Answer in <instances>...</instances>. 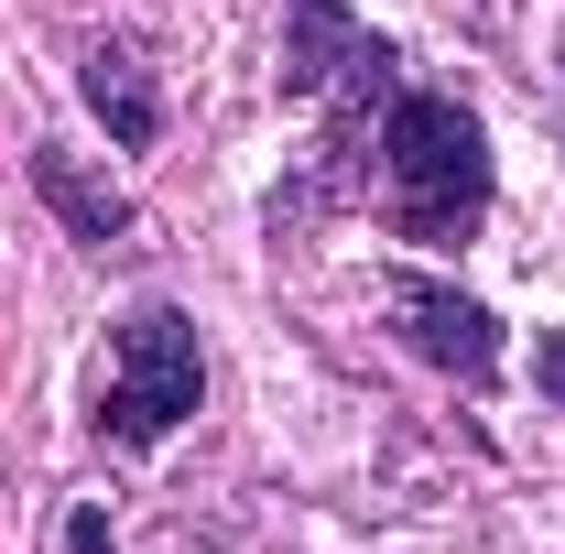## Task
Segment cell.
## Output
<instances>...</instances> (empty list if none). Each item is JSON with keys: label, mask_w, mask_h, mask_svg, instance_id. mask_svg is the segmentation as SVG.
<instances>
[{"label": "cell", "mask_w": 565, "mask_h": 554, "mask_svg": "<svg viewBox=\"0 0 565 554\" xmlns=\"http://www.w3.org/2000/svg\"><path fill=\"white\" fill-rule=\"evenodd\" d=\"M381 185H392V228L403 239H468L490 207V131L468 98L446 87H403L381 120Z\"/></svg>", "instance_id": "6da1fadb"}, {"label": "cell", "mask_w": 565, "mask_h": 554, "mask_svg": "<svg viewBox=\"0 0 565 554\" xmlns=\"http://www.w3.org/2000/svg\"><path fill=\"white\" fill-rule=\"evenodd\" d=\"M282 98H305V109H327V152L349 163L359 141L392 120V44L349 22L338 0H294V44H282Z\"/></svg>", "instance_id": "7a4b0ae2"}, {"label": "cell", "mask_w": 565, "mask_h": 554, "mask_svg": "<svg viewBox=\"0 0 565 554\" xmlns=\"http://www.w3.org/2000/svg\"><path fill=\"white\" fill-rule=\"evenodd\" d=\"M196 403H207L196 316H185V305H141V316H120L109 370H98V424H109V446H163Z\"/></svg>", "instance_id": "3957f363"}, {"label": "cell", "mask_w": 565, "mask_h": 554, "mask_svg": "<svg viewBox=\"0 0 565 554\" xmlns=\"http://www.w3.org/2000/svg\"><path fill=\"white\" fill-rule=\"evenodd\" d=\"M392 316H403V338L435 370H457V381H490L500 370V327H490L479 294H457V283H435V273H392Z\"/></svg>", "instance_id": "277c9868"}, {"label": "cell", "mask_w": 565, "mask_h": 554, "mask_svg": "<svg viewBox=\"0 0 565 554\" xmlns=\"http://www.w3.org/2000/svg\"><path fill=\"white\" fill-rule=\"evenodd\" d=\"M87 109L109 120V141L120 152H141V141L163 131V98H152V66H141V44H87Z\"/></svg>", "instance_id": "5b68a950"}, {"label": "cell", "mask_w": 565, "mask_h": 554, "mask_svg": "<svg viewBox=\"0 0 565 554\" xmlns=\"http://www.w3.org/2000/svg\"><path fill=\"white\" fill-rule=\"evenodd\" d=\"M33 196H44V207L66 217V228L87 239V251H109V239H131V196H120V185H98V174H87L76 152H55V141L33 152Z\"/></svg>", "instance_id": "8992f818"}, {"label": "cell", "mask_w": 565, "mask_h": 554, "mask_svg": "<svg viewBox=\"0 0 565 554\" xmlns=\"http://www.w3.org/2000/svg\"><path fill=\"white\" fill-rule=\"evenodd\" d=\"M66 554H120V544H109V511H98V500H76V511H66Z\"/></svg>", "instance_id": "52a82bcc"}]
</instances>
